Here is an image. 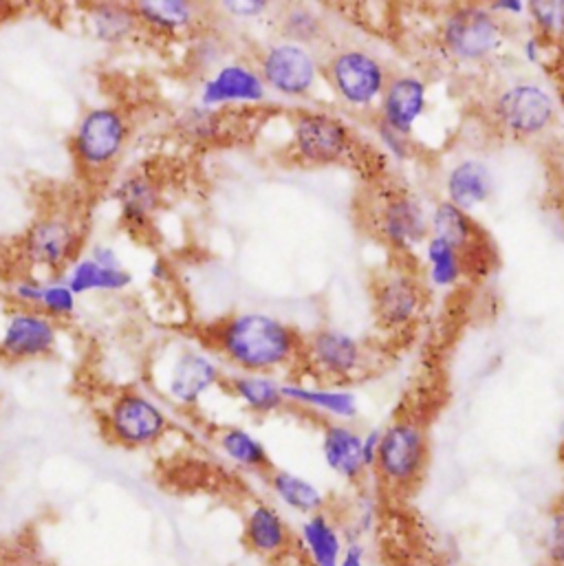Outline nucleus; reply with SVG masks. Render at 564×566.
I'll return each instance as SVG.
<instances>
[{"label": "nucleus", "mask_w": 564, "mask_h": 566, "mask_svg": "<svg viewBox=\"0 0 564 566\" xmlns=\"http://www.w3.org/2000/svg\"><path fill=\"white\" fill-rule=\"evenodd\" d=\"M293 144L304 161L326 166L344 159L351 148V137L346 126L335 117L302 113L293 126Z\"/></svg>", "instance_id": "f8f14e48"}, {"label": "nucleus", "mask_w": 564, "mask_h": 566, "mask_svg": "<svg viewBox=\"0 0 564 566\" xmlns=\"http://www.w3.org/2000/svg\"><path fill=\"white\" fill-rule=\"evenodd\" d=\"M432 232H435V239L452 245L459 252L461 263L468 259V254L474 256L477 248L483 243V237L472 223V219L468 217V212H463L450 201H443L435 208Z\"/></svg>", "instance_id": "a878e982"}, {"label": "nucleus", "mask_w": 564, "mask_h": 566, "mask_svg": "<svg viewBox=\"0 0 564 566\" xmlns=\"http://www.w3.org/2000/svg\"><path fill=\"white\" fill-rule=\"evenodd\" d=\"M268 476H270V488L274 496L289 512L306 518L326 510L324 492L309 479L286 470H272Z\"/></svg>", "instance_id": "cd10ccee"}, {"label": "nucleus", "mask_w": 564, "mask_h": 566, "mask_svg": "<svg viewBox=\"0 0 564 566\" xmlns=\"http://www.w3.org/2000/svg\"><path fill=\"white\" fill-rule=\"evenodd\" d=\"M228 386L232 395L254 415H272L286 403L282 395V384L270 375L241 373V375H234L228 381Z\"/></svg>", "instance_id": "c756f323"}, {"label": "nucleus", "mask_w": 564, "mask_h": 566, "mask_svg": "<svg viewBox=\"0 0 564 566\" xmlns=\"http://www.w3.org/2000/svg\"><path fill=\"white\" fill-rule=\"evenodd\" d=\"M170 430V417L150 395L142 390L117 392L104 412V434L126 450L157 446Z\"/></svg>", "instance_id": "20e7f679"}, {"label": "nucleus", "mask_w": 564, "mask_h": 566, "mask_svg": "<svg viewBox=\"0 0 564 566\" xmlns=\"http://www.w3.org/2000/svg\"><path fill=\"white\" fill-rule=\"evenodd\" d=\"M322 457L326 468L346 483H359L366 476L362 461V432L348 423L333 421L322 432Z\"/></svg>", "instance_id": "412c9836"}, {"label": "nucleus", "mask_w": 564, "mask_h": 566, "mask_svg": "<svg viewBox=\"0 0 564 566\" xmlns=\"http://www.w3.org/2000/svg\"><path fill=\"white\" fill-rule=\"evenodd\" d=\"M426 111V84L415 75L393 77L382 93V124L408 135Z\"/></svg>", "instance_id": "a211bd4d"}, {"label": "nucleus", "mask_w": 564, "mask_h": 566, "mask_svg": "<svg viewBox=\"0 0 564 566\" xmlns=\"http://www.w3.org/2000/svg\"><path fill=\"white\" fill-rule=\"evenodd\" d=\"M38 311H42L44 315H49L55 322L66 319V317L75 315V311H77V295L71 291L69 284L64 283L62 276H53V279L44 281Z\"/></svg>", "instance_id": "2f4dec72"}, {"label": "nucleus", "mask_w": 564, "mask_h": 566, "mask_svg": "<svg viewBox=\"0 0 564 566\" xmlns=\"http://www.w3.org/2000/svg\"><path fill=\"white\" fill-rule=\"evenodd\" d=\"M150 274H153V279H157V281H166V279H168V265H166L161 259H157V261L153 263Z\"/></svg>", "instance_id": "a19ab883"}, {"label": "nucleus", "mask_w": 564, "mask_h": 566, "mask_svg": "<svg viewBox=\"0 0 564 566\" xmlns=\"http://www.w3.org/2000/svg\"><path fill=\"white\" fill-rule=\"evenodd\" d=\"M379 443H382V430L373 428L366 434H362V461L366 472L375 470L377 463V454H379Z\"/></svg>", "instance_id": "e433bc0d"}, {"label": "nucleus", "mask_w": 564, "mask_h": 566, "mask_svg": "<svg viewBox=\"0 0 564 566\" xmlns=\"http://www.w3.org/2000/svg\"><path fill=\"white\" fill-rule=\"evenodd\" d=\"M42 286H44L42 279H35V276H20V279L13 283V286H11V297H13L15 306L38 308L40 295H42Z\"/></svg>", "instance_id": "c9c22d12"}, {"label": "nucleus", "mask_w": 564, "mask_h": 566, "mask_svg": "<svg viewBox=\"0 0 564 566\" xmlns=\"http://www.w3.org/2000/svg\"><path fill=\"white\" fill-rule=\"evenodd\" d=\"M281 565L282 566H311V565H309V563H306V560H304V558H302V556H300V554H297V552H295V554H291V556H289V558H286V560H282Z\"/></svg>", "instance_id": "37998d69"}, {"label": "nucleus", "mask_w": 564, "mask_h": 566, "mask_svg": "<svg viewBox=\"0 0 564 566\" xmlns=\"http://www.w3.org/2000/svg\"><path fill=\"white\" fill-rule=\"evenodd\" d=\"M501 42L503 29L490 9L474 4L457 7L443 22V44L459 60H485Z\"/></svg>", "instance_id": "0eeeda50"}, {"label": "nucleus", "mask_w": 564, "mask_h": 566, "mask_svg": "<svg viewBox=\"0 0 564 566\" xmlns=\"http://www.w3.org/2000/svg\"><path fill=\"white\" fill-rule=\"evenodd\" d=\"M379 135H382V139H384V144L395 153V155H399V157H404L406 155V146H404V135H399V133H395V130H390L388 126H384V124H379Z\"/></svg>", "instance_id": "ea45409f"}, {"label": "nucleus", "mask_w": 564, "mask_h": 566, "mask_svg": "<svg viewBox=\"0 0 564 566\" xmlns=\"http://www.w3.org/2000/svg\"><path fill=\"white\" fill-rule=\"evenodd\" d=\"M448 201L470 212L485 203L494 190V177L490 168L479 159L459 161L448 175Z\"/></svg>", "instance_id": "b1692460"}, {"label": "nucleus", "mask_w": 564, "mask_h": 566, "mask_svg": "<svg viewBox=\"0 0 564 566\" xmlns=\"http://www.w3.org/2000/svg\"><path fill=\"white\" fill-rule=\"evenodd\" d=\"M86 31L106 46H124L144 33L135 4L91 2L84 11Z\"/></svg>", "instance_id": "6ab92c4d"}, {"label": "nucleus", "mask_w": 564, "mask_h": 566, "mask_svg": "<svg viewBox=\"0 0 564 566\" xmlns=\"http://www.w3.org/2000/svg\"><path fill=\"white\" fill-rule=\"evenodd\" d=\"M346 547V534L331 512L302 518L295 534V552L311 566H337Z\"/></svg>", "instance_id": "dca6fc26"}, {"label": "nucleus", "mask_w": 564, "mask_h": 566, "mask_svg": "<svg viewBox=\"0 0 564 566\" xmlns=\"http://www.w3.org/2000/svg\"><path fill=\"white\" fill-rule=\"evenodd\" d=\"M530 11L545 33L563 35L564 0H536L530 4Z\"/></svg>", "instance_id": "f704fd0d"}, {"label": "nucleus", "mask_w": 564, "mask_h": 566, "mask_svg": "<svg viewBox=\"0 0 564 566\" xmlns=\"http://www.w3.org/2000/svg\"><path fill=\"white\" fill-rule=\"evenodd\" d=\"M82 228L66 212H49L38 217L20 241V256L27 265L40 268L53 276H62L80 256Z\"/></svg>", "instance_id": "39448f33"}, {"label": "nucleus", "mask_w": 564, "mask_h": 566, "mask_svg": "<svg viewBox=\"0 0 564 566\" xmlns=\"http://www.w3.org/2000/svg\"><path fill=\"white\" fill-rule=\"evenodd\" d=\"M243 545L257 558L281 565L295 554V534L276 505L257 501L246 514Z\"/></svg>", "instance_id": "9b49d317"}, {"label": "nucleus", "mask_w": 564, "mask_h": 566, "mask_svg": "<svg viewBox=\"0 0 564 566\" xmlns=\"http://www.w3.org/2000/svg\"><path fill=\"white\" fill-rule=\"evenodd\" d=\"M421 289L410 276L393 274L375 286V315L386 328L410 324L421 308Z\"/></svg>", "instance_id": "4be33fe9"}, {"label": "nucleus", "mask_w": 564, "mask_h": 566, "mask_svg": "<svg viewBox=\"0 0 564 566\" xmlns=\"http://www.w3.org/2000/svg\"><path fill=\"white\" fill-rule=\"evenodd\" d=\"M333 91L351 106H368L382 97L388 80L379 60L362 49L337 51L326 66Z\"/></svg>", "instance_id": "6e6552de"}, {"label": "nucleus", "mask_w": 564, "mask_h": 566, "mask_svg": "<svg viewBox=\"0 0 564 566\" xmlns=\"http://www.w3.org/2000/svg\"><path fill=\"white\" fill-rule=\"evenodd\" d=\"M221 381L219 364L201 350H184L166 375V395L184 408H192Z\"/></svg>", "instance_id": "4468645a"}, {"label": "nucleus", "mask_w": 564, "mask_h": 566, "mask_svg": "<svg viewBox=\"0 0 564 566\" xmlns=\"http://www.w3.org/2000/svg\"><path fill=\"white\" fill-rule=\"evenodd\" d=\"M223 9L237 18H254L268 9L263 0H246V2H223Z\"/></svg>", "instance_id": "4c0bfd02"}, {"label": "nucleus", "mask_w": 564, "mask_h": 566, "mask_svg": "<svg viewBox=\"0 0 564 566\" xmlns=\"http://www.w3.org/2000/svg\"><path fill=\"white\" fill-rule=\"evenodd\" d=\"M541 543L545 565L564 566V501L550 512Z\"/></svg>", "instance_id": "473e14b6"}, {"label": "nucleus", "mask_w": 564, "mask_h": 566, "mask_svg": "<svg viewBox=\"0 0 564 566\" xmlns=\"http://www.w3.org/2000/svg\"><path fill=\"white\" fill-rule=\"evenodd\" d=\"M268 86L257 69L246 62L221 64L201 86L199 102L206 108H221L230 104H257L265 99Z\"/></svg>", "instance_id": "ddd939ff"}, {"label": "nucleus", "mask_w": 564, "mask_h": 566, "mask_svg": "<svg viewBox=\"0 0 564 566\" xmlns=\"http://www.w3.org/2000/svg\"><path fill=\"white\" fill-rule=\"evenodd\" d=\"M282 395L286 403H297L304 408H311L315 412H322L326 417L340 419L342 423L357 417L359 406L357 397L351 390H333V388H306L297 384H284Z\"/></svg>", "instance_id": "bb28decb"}, {"label": "nucleus", "mask_w": 564, "mask_h": 566, "mask_svg": "<svg viewBox=\"0 0 564 566\" xmlns=\"http://www.w3.org/2000/svg\"><path fill=\"white\" fill-rule=\"evenodd\" d=\"M0 566H9V565H7V563H4V560H0Z\"/></svg>", "instance_id": "c03bdc74"}, {"label": "nucleus", "mask_w": 564, "mask_h": 566, "mask_svg": "<svg viewBox=\"0 0 564 566\" xmlns=\"http://www.w3.org/2000/svg\"><path fill=\"white\" fill-rule=\"evenodd\" d=\"M309 359L317 373L333 379L353 377L364 361L359 342L337 328H322L309 339Z\"/></svg>", "instance_id": "2eb2a0df"}, {"label": "nucleus", "mask_w": 564, "mask_h": 566, "mask_svg": "<svg viewBox=\"0 0 564 566\" xmlns=\"http://www.w3.org/2000/svg\"><path fill=\"white\" fill-rule=\"evenodd\" d=\"M499 124L516 137H534L543 133L556 115L554 97L539 84L523 82L505 88L494 102Z\"/></svg>", "instance_id": "1a4fd4ad"}, {"label": "nucleus", "mask_w": 564, "mask_h": 566, "mask_svg": "<svg viewBox=\"0 0 564 566\" xmlns=\"http://www.w3.org/2000/svg\"><path fill=\"white\" fill-rule=\"evenodd\" d=\"M428 461L430 443L426 428L415 419L401 417L382 430L379 454L373 472L386 490L404 494L419 485Z\"/></svg>", "instance_id": "7ed1b4c3"}, {"label": "nucleus", "mask_w": 564, "mask_h": 566, "mask_svg": "<svg viewBox=\"0 0 564 566\" xmlns=\"http://www.w3.org/2000/svg\"><path fill=\"white\" fill-rule=\"evenodd\" d=\"M494 9H501V11H514V13H521V11H523V2H516V0H505V2H494Z\"/></svg>", "instance_id": "79ce46f5"}, {"label": "nucleus", "mask_w": 564, "mask_h": 566, "mask_svg": "<svg viewBox=\"0 0 564 566\" xmlns=\"http://www.w3.org/2000/svg\"><path fill=\"white\" fill-rule=\"evenodd\" d=\"M142 29L155 35H179L199 20V7L188 0H139L133 2Z\"/></svg>", "instance_id": "5701e85b"}, {"label": "nucleus", "mask_w": 564, "mask_h": 566, "mask_svg": "<svg viewBox=\"0 0 564 566\" xmlns=\"http://www.w3.org/2000/svg\"><path fill=\"white\" fill-rule=\"evenodd\" d=\"M217 443L226 454V459H230L241 470L259 472V474H270L274 470V463L263 441L252 432H248L246 428H239V426L223 428L217 437Z\"/></svg>", "instance_id": "c85d7f7f"}, {"label": "nucleus", "mask_w": 564, "mask_h": 566, "mask_svg": "<svg viewBox=\"0 0 564 566\" xmlns=\"http://www.w3.org/2000/svg\"><path fill=\"white\" fill-rule=\"evenodd\" d=\"M379 234L397 250H412L428 237L421 206L408 195L390 197L379 210Z\"/></svg>", "instance_id": "f3484780"}, {"label": "nucleus", "mask_w": 564, "mask_h": 566, "mask_svg": "<svg viewBox=\"0 0 564 566\" xmlns=\"http://www.w3.org/2000/svg\"><path fill=\"white\" fill-rule=\"evenodd\" d=\"M133 124L119 106L102 104L82 113L71 135V155L86 177L108 175L124 157Z\"/></svg>", "instance_id": "f03ea898"}, {"label": "nucleus", "mask_w": 564, "mask_h": 566, "mask_svg": "<svg viewBox=\"0 0 564 566\" xmlns=\"http://www.w3.org/2000/svg\"><path fill=\"white\" fill-rule=\"evenodd\" d=\"M337 566H368L366 545L362 541H346L342 560Z\"/></svg>", "instance_id": "58836bf2"}, {"label": "nucleus", "mask_w": 564, "mask_h": 566, "mask_svg": "<svg viewBox=\"0 0 564 566\" xmlns=\"http://www.w3.org/2000/svg\"><path fill=\"white\" fill-rule=\"evenodd\" d=\"M212 346L243 373L265 375L295 357L300 337L279 317L248 311L223 319L212 333Z\"/></svg>", "instance_id": "f257e3e1"}, {"label": "nucleus", "mask_w": 564, "mask_h": 566, "mask_svg": "<svg viewBox=\"0 0 564 566\" xmlns=\"http://www.w3.org/2000/svg\"><path fill=\"white\" fill-rule=\"evenodd\" d=\"M113 199L119 206L122 223H126V228L133 232H144L159 210L161 192L159 184L150 175L133 172L115 186Z\"/></svg>", "instance_id": "aec40b11"}, {"label": "nucleus", "mask_w": 564, "mask_h": 566, "mask_svg": "<svg viewBox=\"0 0 564 566\" xmlns=\"http://www.w3.org/2000/svg\"><path fill=\"white\" fill-rule=\"evenodd\" d=\"M58 322L38 308L13 306L2 319L0 357L7 361H33L49 357L58 346Z\"/></svg>", "instance_id": "423d86ee"}, {"label": "nucleus", "mask_w": 564, "mask_h": 566, "mask_svg": "<svg viewBox=\"0 0 564 566\" xmlns=\"http://www.w3.org/2000/svg\"><path fill=\"white\" fill-rule=\"evenodd\" d=\"M428 263H430V281L437 286H452L463 274V263L459 252L435 237L428 241Z\"/></svg>", "instance_id": "7c9ffc66"}, {"label": "nucleus", "mask_w": 564, "mask_h": 566, "mask_svg": "<svg viewBox=\"0 0 564 566\" xmlns=\"http://www.w3.org/2000/svg\"><path fill=\"white\" fill-rule=\"evenodd\" d=\"M64 283L80 297L86 293H119L133 284V274L122 268H106L93 261L88 254L77 256L62 274Z\"/></svg>", "instance_id": "393cba45"}, {"label": "nucleus", "mask_w": 564, "mask_h": 566, "mask_svg": "<svg viewBox=\"0 0 564 566\" xmlns=\"http://www.w3.org/2000/svg\"><path fill=\"white\" fill-rule=\"evenodd\" d=\"M282 29L291 38V42L302 44V42H311L320 33V20L315 18L313 11L304 7H293L286 11L282 20Z\"/></svg>", "instance_id": "72a5a7b5"}, {"label": "nucleus", "mask_w": 564, "mask_h": 566, "mask_svg": "<svg viewBox=\"0 0 564 566\" xmlns=\"http://www.w3.org/2000/svg\"><path fill=\"white\" fill-rule=\"evenodd\" d=\"M259 73L265 86H272L282 95L297 97L313 88L317 77V64L306 46L286 40L272 44L263 53Z\"/></svg>", "instance_id": "9d476101"}]
</instances>
